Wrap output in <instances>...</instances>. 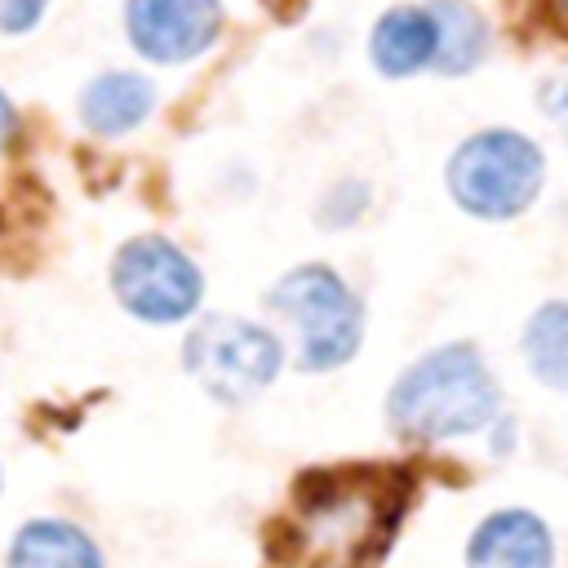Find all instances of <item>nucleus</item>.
<instances>
[{
  "label": "nucleus",
  "instance_id": "1",
  "mask_svg": "<svg viewBox=\"0 0 568 568\" xmlns=\"http://www.w3.org/2000/svg\"><path fill=\"white\" fill-rule=\"evenodd\" d=\"M408 484L386 466L306 470L266 532L271 568H373L404 515Z\"/></svg>",
  "mask_w": 568,
  "mask_h": 568
},
{
  "label": "nucleus",
  "instance_id": "2",
  "mask_svg": "<svg viewBox=\"0 0 568 568\" xmlns=\"http://www.w3.org/2000/svg\"><path fill=\"white\" fill-rule=\"evenodd\" d=\"M497 408H501V386L470 342H448L422 355L395 377L386 395V422L395 426V435L417 444L475 435L493 426Z\"/></svg>",
  "mask_w": 568,
  "mask_h": 568
},
{
  "label": "nucleus",
  "instance_id": "3",
  "mask_svg": "<svg viewBox=\"0 0 568 568\" xmlns=\"http://www.w3.org/2000/svg\"><path fill=\"white\" fill-rule=\"evenodd\" d=\"M266 306L297 328V364L306 373L342 368L364 342V306L324 262H306L280 275L266 293Z\"/></svg>",
  "mask_w": 568,
  "mask_h": 568
},
{
  "label": "nucleus",
  "instance_id": "4",
  "mask_svg": "<svg viewBox=\"0 0 568 568\" xmlns=\"http://www.w3.org/2000/svg\"><path fill=\"white\" fill-rule=\"evenodd\" d=\"M546 178V155L515 129H484L466 138L448 160V195L462 213L484 222L519 217Z\"/></svg>",
  "mask_w": 568,
  "mask_h": 568
},
{
  "label": "nucleus",
  "instance_id": "5",
  "mask_svg": "<svg viewBox=\"0 0 568 568\" xmlns=\"http://www.w3.org/2000/svg\"><path fill=\"white\" fill-rule=\"evenodd\" d=\"M182 364L217 404H248L284 368V346L262 324L240 315H209L186 333Z\"/></svg>",
  "mask_w": 568,
  "mask_h": 568
},
{
  "label": "nucleus",
  "instance_id": "6",
  "mask_svg": "<svg viewBox=\"0 0 568 568\" xmlns=\"http://www.w3.org/2000/svg\"><path fill=\"white\" fill-rule=\"evenodd\" d=\"M111 284H115V297L124 302V311H133L146 324L186 320L204 293L200 266L164 235L129 240L111 262Z\"/></svg>",
  "mask_w": 568,
  "mask_h": 568
},
{
  "label": "nucleus",
  "instance_id": "7",
  "mask_svg": "<svg viewBox=\"0 0 568 568\" xmlns=\"http://www.w3.org/2000/svg\"><path fill=\"white\" fill-rule=\"evenodd\" d=\"M129 40L151 62H191L222 31L217 0H129Z\"/></svg>",
  "mask_w": 568,
  "mask_h": 568
},
{
  "label": "nucleus",
  "instance_id": "8",
  "mask_svg": "<svg viewBox=\"0 0 568 568\" xmlns=\"http://www.w3.org/2000/svg\"><path fill=\"white\" fill-rule=\"evenodd\" d=\"M550 564H555V541L532 510L488 515L466 546V568H550Z\"/></svg>",
  "mask_w": 568,
  "mask_h": 568
},
{
  "label": "nucleus",
  "instance_id": "9",
  "mask_svg": "<svg viewBox=\"0 0 568 568\" xmlns=\"http://www.w3.org/2000/svg\"><path fill=\"white\" fill-rule=\"evenodd\" d=\"M368 53L373 67L382 75H413L435 67L439 58V22L430 13V4H395L377 18L373 36H368Z\"/></svg>",
  "mask_w": 568,
  "mask_h": 568
},
{
  "label": "nucleus",
  "instance_id": "10",
  "mask_svg": "<svg viewBox=\"0 0 568 568\" xmlns=\"http://www.w3.org/2000/svg\"><path fill=\"white\" fill-rule=\"evenodd\" d=\"M151 106H155V84L138 71H106L80 93V120L102 138L138 129L151 115Z\"/></svg>",
  "mask_w": 568,
  "mask_h": 568
},
{
  "label": "nucleus",
  "instance_id": "11",
  "mask_svg": "<svg viewBox=\"0 0 568 568\" xmlns=\"http://www.w3.org/2000/svg\"><path fill=\"white\" fill-rule=\"evenodd\" d=\"M9 568H102V555L75 524L36 519L13 537Z\"/></svg>",
  "mask_w": 568,
  "mask_h": 568
},
{
  "label": "nucleus",
  "instance_id": "12",
  "mask_svg": "<svg viewBox=\"0 0 568 568\" xmlns=\"http://www.w3.org/2000/svg\"><path fill=\"white\" fill-rule=\"evenodd\" d=\"M430 13L439 22V58L435 67L444 75H466L488 53V22L470 0H430Z\"/></svg>",
  "mask_w": 568,
  "mask_h": 568
},
{
  "label": "nucleus",
  "instance_id": "13",
  "mask_svg": "<svg viewBox=\"0 0 568 568\" xmlns=\"http://www.w3.org/2000/svg\"><path fill=\"white\" fill-rule=\"evenodd\" d=\"M524 359L541 386L568 390V302H546L532 311L524 328Z\"/></svg>",
  "mask_w": 568,
  "mask_h": 568
},
{
  "label": "nucleus",
  "instance_id": "14",
  "mask_svg": "<svg viewBox=\"0 0 568 568\" xmlns=\"http://www.w3.org/2000/svg\"><path fill=\"white\" fill-rule=\"evenodd\" d=\"M537 102H541L546 120H550V124L564 133V142H568V71L546 75V80L537 84Z\"/></svg>",
  "mask_w": 568,
  "mask_h": 568
},
{
  "label": "nucleus",
  "instance_id": "15",
  "mask_svg": "<svg viewBox=\"0 0 568 568\" xmlns=\"http://www.w3.org/2000/svg\"><path fill=\"white\" fill-rule=\"evenodd\" d=\"M40 13H44V0H0V31L22 36L40 22Z\"/></svg>",
  "mask_w": 568,
  "mask_h": 568
},
{
  "label": "nucleus",
  "instance_id": "16",
  "mask_svg": "<svg viewBox=\"0 0 568 568\" xmlns=\"http://www.w3.org/2000/svg\"><path fill=\"white\" fill-rule=\"evenodd\" d=\"M13 133H18V115H13V106H9V98L0 93V151L13 142Z\"/></svg>",
  "mask_w": 568,
  "mask_h": 568
},
{
  "label": "nucleus",
  "instance_id": "17",
  "mask_svg": "<svg viewBox=\"0 0 568 568\" xmlns=\"http://www.w3.org/2000/svg\"><path fill=\"white\" fill-rule=\"evenodd\" d=\"M559 4H564V13H568V0H559Z\"/></svg>",
  "mask_w": 568,
  "mask_h": 568
}]
</instances>
